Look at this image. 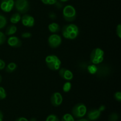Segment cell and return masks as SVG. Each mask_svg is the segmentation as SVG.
Listing matches in <instances>:
<instances>
[{"label": "cell", "mask_w": 121, "mask_h": 121, "mask_svg": "<svg viewBox=\"0 0 121 121\" xmlns=\"http://www.w3.org/2000/svg\"><path fill=\"white\" fill-rule=\"evenodd\" d=\"M63 37L68 40H74L79 34V29L78 26L73 23L66 24L61 29Z\"/></svg>", "instance_id": "6da1fadb"}, {"label": "cell", "mask_w": 121, "mask_h": 121, "mask_svg": "<svg viewBox=\"0 0 121 121\" xmlns=\"http://www.w3.org/2000/svg\"><path fill=\"white\" fill-rule=\"evenodd\" d=\"M45 62L48 68L53 71L59 70L61 65V61L59 57L54 54L47 56L45 59Z\"/></svg>", "instance_id": "7a4b0ae2"}, {"label": "cell", "mask_w": 121, "mask_h": 121, "mask_svg": "<svg viewBox=\"0 0 121 121\" xmlns=\"http://www.w3.org/2000/svg\"><path fill=\"white\" fill-rule=\"evenodd\" d=\"M105 53L102 48H95L92 51L90 55V60L93 65H98L103 62L104 60Z\"/></svg>", "instance_id": "3957f363"}, {"label": "cell", "mask_w": 121, "mask_h": 121, "mask_svg": "<svg viewBox=\"0 0 121 121\" xmlns=\"http://www.w3.org/2000/svg\"><path fill=\"white\" fill-rule=\"evenodd\" d=\"M63 17L64 20L69 22L74 21L76 18V10L71 5H66L63 9Z\"/></svg>", "instance_id": "277c9868"}, {"label": "cell", "mask_w": 121, "mask_h": 121, "mask_svg": "<svg viewBox=\"0 0 121 121\" xmlns=\"http://www.w3.org/2000/svg\"><path fill=\"white\" fill-rule=\"evenodd\" d=\"M72 115L76 118H82L87 113V108L85 104L78 103L73 106L72 111Z\"/></svg>", "instance_id": "5b68a950"}, {"label": "cell", "mask_w": 121, "mask_h": 121, "mask_svg": "<svg viewBox=\"0 0 121 121\" xmlns=\"http://www.w3.org/2000/svg\"><path fill=\"white\" fill-rule=\"evenodd\" d=\"M14 7L18 13L24 14L29 11L30 3L28 0H15Z\"/></svg>", "instance_id": "8992f818"}, {"label": "cell", "mask_w": 121, "mask_h": 121, "mask_svg": "<svg viewBox=\"0 0 121 121\" xmlns=\"http://www.w3.org/2000/svg\"><path fill=\"white\" fill-rule=\"evenodd\" d=\"M62 39L61 36L57 34H53L48 38V46L52 48H56L61 45Z\"/></svg>", "instance_id": "52a82bcc"}, {"label": "cell", "mask_w": 121, "mask_h": 121, "mask_svg": "<svg viewBox=\"0 0 121 121\" xmlns=\"http://www.w3.org/2000/svg\"><path fill=\"white\" fill-rule=\"evenodd\" d=\"M14 7V0H1L0 8L4 13H9Z\"/></svg>", "instance_id": "ba28073f"}, {"label": "cell", "mask_w": 121, "mask_h": 121, "mask_svg": "<svg viewBox=\"0 0 121 121\" xmlns=\"http://www.w3.org/2000/svg\"><path fill=\"white\" fill-rule=\"evenodd\" d=\"M22 24L24 26L28 28H31L34 27L35 24V19L31 15L27 14H24L22 17L21 19Z\"/></svg>", "instance_id": "9c48e42d"}, {"label": "cell", "mask_w": 121, "mask_h": 121, "mask_svg": "<svg viewBox=\"0 0 121 121\" xmlns=\"http://www.w3.org/2000/svg\"><path fill=\"white\" fill-rule=\"evenodd\" d=\"M50 102L54 107L60 106L63 102V96L61 93L58 92H54L51 96Z\"/></svg>", "instance_id": "30bf717a"}, {"label": "cell", "mask_w": 121, "mask_h": 121, "mask_svg": "<svg viewBox=\"0 0 121 121\" xmlns=\"http://www.w3.org/2000/svg\"><path fill=\"white\" fill-rule=\"evenodd\" d=\"M59 74L63 79L67 81H70L74 77L72 71L66 68H60L59 70Z\"/></svg>", "instance_id": "8fae6325"}, {"label": "cell", "mask_w": 121, "mask_h": 121, "mask_svg": "<svg viewBox=\"0 0 121 121\" xmlns=\"http://www.w3.org/2000/svg\"><path fill=\"white\" fill-rule=\"evenodd\" d=\"M7 43L10 47H14V48H19L22 46V41L16 36L11 35L9 37L7 40Z\"/></svg>", "instance_id": "7c38bea8"}, {"label": "cell", "mask_w": 121, "mask_h": 121, "mask_svg": "<svg viewBox=\"0 0 121 121\" xmlns=\"http://www.w3.org/2000/svg\"><path fill=\"white\" fill-rule=\"evenodd\" d=\"M102 112L98 109H91L87 112V118L89 121H94L97 120L100 117Z\"/></svg>", "instance_id": "4fadbf2b"}, {"label": "cell", "mask_w": 121, "mask_h": 121, "mask_svg": "<svg viewBox=\"0 0 121 121\" xmlns=\"http://www.w3.org/2000/svg\"><path fill=\"white\" fill-rule=\"evenodd\" d=\"M48 29L50 33L57 34L60 31V26L57 22H52L48 26Z\"/></svg>", "instance_id": "5bb4252c"}, {"label": "cell", "mask_w": 121, "mask_h": 121, "mask_svg": "<svg viewBox=\"0 0 121 121\" xmlns=\"http://www.w3.org/2000/svg\"><path fill=\"white\" fill-rule=\"evenodd\" d=\"M17 31V27L15 25H11L7 27L5 34L8 36H11L16 33Z\"/></svg>", "instance_id": "9a60e30c"}, {"label": "cell", "mask_w": 121, "mask_h": 121, "mask_svg": "<svg viewBox=\"0 0 121 121\" xmlns=\"http://www.w3.org/2000/svg\"><path fill=\"white\" fill-rule=\"evenodd\" d=\"M21 15L19 13H15L13 14L10 17V22L13 24H17L21 21Z\"/></svg>", "instance_id": "2e32d148"}, {"label": "cell", "mask_w": 121, "mask_h": 121, "mask_svg": "<svg viewBox=\"0 0 121 121\" xmlns=\"http://www.w3.org/2000/svg\"><path fill=\"white\" fill-rule=\"evenodd\" d=\"M5 68V72L7 73H11L16 70L17 68V65L15 63L11 62L9 64H8V65H7V66Z\"/></svg>", "instance_id": "e0dca14e"}, {"label": "cell", "mask_w": 121, "mask_h": 121, "mask_svg": "<svg viewBox=\"0 0 121 121\" xmlns=\"http://www.w3.org/2000/svg\"><path fill=\"white\" fill-rule=\"evenodd\" d=\"M87 71L91 74H96L98 72V66L93 64L89 65L87 67Z\"/></svg>", "instance_id": "ac0fdd59"}, {"label": "cell", "mask_w": 121, "mask_h": 121, "mask_svg": "<svg viewBox=\"0 0 121 121\" xmlns=\"http://www.w3.org/2000/svg\"><path fill=\"white\" fill-rule=\"evenodd\" d=\"M7 24V19L5 16L0 14V30L6 27Z\"/></svg>", "instance_id": "d6986e66"}, {"label": "cell", "mask_w": 121, "mask_h": 121, "mask_svg": "<svg viewBox=\"0 0 121 121\" xmlns=\"http://www.w3.org/2000/svg\"><path fill=\"white\" fill-rule=\"evenodd\" d=\"M63 91L65 93H68L70 91L71 89H72V83L70 82V81L66 82L65 83L63 86Z\"/></svg>", "instance_id": "ffe728a7"}, {"label": "cell", "mask_w": 121, "mask_h": 121, "mask_svg": "<svg viewBox=\"0 0 121 121\" xmlns=\"http://www.w3.org/2000/svg\"><path fill=\"white\" fill-rule=\"evenodd\" d=\"M61 121H74V117L70 113H66L63 116Z\"/></svg>", "instance_id": "44dd1931"}, {"label": "cell", "mask_w": 121, "mask_h": 121, "mask_svg": "<svg viewBox=\"0 0 121 121\" xmlns=\"http://www.w3.org/2000/svg\"><path fill=\"white\" fill-rule=\"evenodd\" d=\"M7 98V92L3 87L0 86V100H4Z\"/></svg>", "instance_id": "7402d4cb"}, {"label": "cell", "mask_w": 121, "mask_h": 121, "mask_svg": "<svg viewBox=\"0 0 121 121\" xmlns=\"http://www.w3.org/2000/svg\"><path fill=\"white\" fill-rule=\"evenodd\" d=\"M119 119V115L118 113H111L109 117V121H118Z\"/></svg>", "instance_id": "603a6c76"}, {"label": "cell", "mask_w": 121, "mask_h": 121, "mask_svg": "<svg viewBox=\"0 0 121 121\" xmlns=\"http://www.w3.org/2000/svg\"><path fill=\"white\" fill-rule=\"evenodd\" d=\"M6 40H7L6 35L3 32L0 31V46L4 44L6 41Z\"/></svg>", "instance_id": "cb8c5ba5"}, {"label": "cell", "mask_w": 121, "mask_h": 121, "mask_svg": "<svg viewBox=\"0 0 121 121\" xmlns=\"http://www.w3.org/2000/svg\"><path fill=\"white\" fill-rule=\"evenodd\" d=\"M58 0H41V2L45 5H54Z\"/></svg>", "instance_id": "d4e9b609"}, {"label": "cell", "mask_w": 121, "mask_h": 121, "mask_svg": "<svg viewBox=\"0 0 121 121\" xmlns=\"http://www.w3.org/2000/svg\"><path fill=\"white\" fill-rule=\"evenodd\" d=\"M114 98L117 101L120 102L121 101V92H117L114 94Z\"/></svg>", "instance_id": "484cf974"}, {"label": "cell", "mask_w": 121, "mask_h": 121, "mask_svg": "<svg viewBox=\"0 0 121 121\" xmlns=\"http://www.w3.org/2000/svg\"><path fill=\"white\" fill-rule=\"evenodd\" d=\"M116 33H117V35L119 39L121 38V25L120 24L117 26V28H116Z\"/></svg>", "instance_id": "4316f807"}, {"label": "cell", "mask_w": 121, "mask_h": 121, "mask_svg": "<svg viewBox=\"0 0 121 121\" xmlns=\"http://www.w3.org/2000/svg\"><path fill=\"white\" fill-rule=\"evenodd\" d=\"M21 37L23 39H29L32 37V34L30 32H24L21 34Z\"/></svg>", "instance_id": "83f0119b"}, {"label": "cell", "mask_w": 121, "mask_h": 121, "mask_svg": "<svg viewBox=\"0 0 121 121\" xmlns=\"http://www.w3.org/2000/svg\"><path fill=\"white\" fill-rule=\"evenodd\" d=\"M5 66L6 65L5 61H4L3 60L0 59V70H3L4 69H5Z\"/></svg>", "instance_id": "f1b7e54d"}, {"label": "cell", "mask_w": 121, "mask_h": 121, "mask_svg": "<svg viewBox=\"0 0 121 121\" xmlns=\"http://www.w3.org/2000/svg\"><path fill=\"white\" fill-rule=\"evenodd\" d=\"M56 5V7H57V8H58V9H60V8H61L63 7V4L62 2H60V1H57L56 2V4H54Z\"/></svg>", "instance_id": "f546056e"}, {"label": "cell", "mask_w": 121, "mask_h": 121, "mask_svg": "<svg viewBox=\"0 0 121 121\" xmlns=\"http://www.w3.org/2000/svg\"><path fill=\"white\" fill-rule=\"evenodd\" d=\"M49 17L51 19H52V20H54V19L56 18L57 16H56V14H54V13H50Z\"/></svg>", "instance_id": "4dcf8cb0"}, {"label": "cell", "mask_w": 121, "mask_h": 121, "mask_svg": "<svg viewBox=\"0 0 121 121\" xmlns=\"http://www.w3.org/2000/svg\"><path fill=\"white\" fill-rule=\"evenodd\" d=\"M15 121H29L27 118H24V117H19V118H17Z\"/></svg>", "instance_id": "1f68e13d"}, {"label": "cell", "mask_w": 121, "mask_h": 121, "mask_svg": "<svg viewBox=\"0 0 121 121\" xmlns=\"http://www.w3.org/2000/svg\"><path fill=\"white\" fill-rule=\"evenodd\" d=\"M105 108H105V106H104V105H101V106L99 108V109H99V111L102 112H103V111H105Z\"/></svg>", "instance_id": "d6a6232c"}, {"label": "cell", "mask_w": 121, "mask_h": 121, "mask_svg": "<svg viewBox=\"0 0 121 121\" xmlns=\"http://www.w3.org/2000/svg\"><path fill=\"white\" fill-rule=\"evenodd\" d=\"M3 118H4V115L3 113H2L1 111H0V121H3Z\"/></svg>", "instance_id": "836d02e7"}, {"label": "cell", "mask_w": 121, "mask_h": 121, "mask_svg": "<svg viewBox=\"0 0 121 121\" xmlns=\"http://www.w3.org/2000/svg\"><path fill=\"white\" fill-rule=\"evenodd\" d=\"M29 121H37L36 118H31L30 120Z\"/></svg>", "instance_id": "e575fe53"}, {"label": "cell", "mask_w": 121, "mask_h": 121, "mask_svg": "<svg viewBox=\"0 0 121 121\" xmlns=\"http://www.w3.org/2000/svg\"><path fill=\"white\" fill-rule=\"evenodd\" d=\"M68 1L69 0H59V1H60V2H66Z\"/></svg>", "instance_id": "d590c367"}, {"label": "cell", "mask_w": 121, "mask_h": 121, "mask_svg": "<svg viewBox=\"0 0 121 121\" xmlns=\"http://www.w3.org/2000/svg\"><path fill=\"white\" fill-rule=\"evenodd\" d=\"M79 121H89L87 119H80L79 120Z\"/></svg>", "instance_id": "8d00e7d4"}, {"label": "cell", "mask_w": 121, "mask_h": 121, "mask_svg": "<svg viewBox=\"0 0 121 121\" xmlns=\"http://www.w3.org/2000/svg\"><path fill=\"white\" fill-rule=\"evenodd\" d=\"M1 82H2V76H1V74H0V83H1Z\"/></svg>", "instance_id": "74e56055"}, {"label": "cell", "mask_w": 121, "mask_h": 121, "mask_svg": "<svg viewBox=\"0 0 121 121\" xmlns=\"http://www.w3.org/2000/svg\"><path fill=\"white\" fill-rule=\"evenodd\" d=\"M79 121V120H78V121Z\"/></svg>", "instance_id": "f35d334b"}]
</instances>
